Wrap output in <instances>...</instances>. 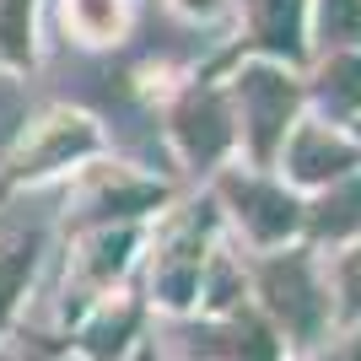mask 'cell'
<instances>
[{
    "instance_id": "obj_7",
    "label": "cell",
    "mask_w": 361,
    "mask_h": 361,
    "mask_svg": "<svg viewBox=\"0 0 361 361\" xmlns=\"http://www.w3.org/2000/svg\"><path fill=\"white\" fill-rule=\"evenodd\" d=\"M350 226H361V178H350L345 189L334 200H324V211H318V232H350Z\"/></svg>"
},
{
    "instance_id": "obj_1",
    "label": "cell",
    "mask_w": 361,
    "mask_h": 361,
    "mask_svg": "<svg viewBox=\"0 0 361 361\" xmlns=\"http://www.w3.org/2000/svg\"><path fill=\"white\" fill-rule=\"evenodd\" d=\"M243 103H248L254 151H259V157H270L275 140L286 135V119H291V87H286V75L248 71V75H243Z\"/></svg>"
},
{
    "instance_id": "obj_11",
    "label": "cell",
    "mask_w": 361,
    "mask_h": 361,
    "mask_svg": "<svg viewBox=\"0 0 361 361\" xmlns=\"http://www.w3.org/2000/svg\"><path fill=\"white\" fill-rule=\"evenodd\" d=\"M324 103H334V108H356L361 103V54L356 60H340L329 75H324Z\"/></svg>"
},
{
    "instance_id": "obj_12",
    "label": "cell",
    "mask_w": 361,
    "mask_h": 361,
    "mask_svg": "<svg viewBox=\"0 0 361 361\" xmlns=\"http://www.w3.org/2000/svg\"><path fill=\"white\" fill-rule=\"evenodd\" d=\"M345 307H361V248L345 259Z\"/></svg>"
},
{
    "instance_id": "obj_10",
    "label": "cell",
    "mask_w": 361,
    "mask_h": 361,
    "mask_svg": "<svg viewBox=\"0 0 361 361\" xmlns=\"http://www.w3.org/2000/svg\"><path fill=\"white\" fill-rule=\"evenodd\" d=\"M27 11H32V0H0V49L11 60L27 54Z\"/></svg>"
},
{
    "instance_id": "obj_6",
    "label": "cell",
    "mask_w": 361,
    "mask_h": 361,
    "mask_svg": "<svg viewBox=\"0 0 361 361\" xmlns=\"http://www.w3.org/2000/svg\"><path fill=\"white\" fill-rule=\"evenodd\" d=\"M178 130H183V140H189V151H195L200 162H205V157H216V151H221V140H226V130H221V114H216V103L211 97H200V103H189L178 114Z\"/></svg>"
},
{
    "instance_id": "obj_4",
    "label": "cell",
    "mask_w": 361,
    "mask_h": 361,
    "mask_svg": "<svg viewBox=\"0 0 361 361\" xmlns=\"http://www.w3.org/2000/svg\"><path fill=\"white\" fill-rule=\"evenodd\" d=\"M232 200L243 205V216H248V226L259 238H281L297 221V205L286 195H275V189H259V183H232Z\"/></svg>"
},
{
    "instance_id": "obj_8",
    "label": "cell",
    "mask_w": 361,
    "mask_h": 361,
    "mask_svg": "<svg viewBox=\"0 0 361 361\" xmlns=\"http://www.w3.org/2000/svg\"><path fill=\"white\" fill-rule=\"evenodd\" d=\"M71 22L87 38H114L119 27V0H71Z\"/></svg>"
},
{
    "instance_id": "obj_9",
    "label": "cell",
    "mask_w": 361,
    "mask_h": 361,
    "mask_svg": "<svg viewBox=\"0 0 361 361\" xmlns=\"http://www.w3.org/2000/svg\"><path fill=\"white\" fill-rule=\"evenodd\" d=\"M324 38L361 44V0H324Z\"/></svg>"
},
{
    "instance_id": "obj_3",
    "label": "cell",
    "mask_w": 361,
    "mask_h": 361,
    "mask_svg": "<svg viewBox=\"0 0 361 361\" xmlns=\"http://www.w3.org/2000/svg\"><path fill=\"white\" fill-rule=\"evenodd\" d=\"M254 32L264 49L297 60L302 54V0H254Z\"/></svg>"
},
{
    "instance_id": "obj_5",
    "label": "cell",
    "mask_w": 361,
    "mask_h": 361,
    "mask_svg": "<svg viewBox=\"0 0 361 361\" xmlns=\"http://www.w3.org/2000/svg\"><path fill=\"white\" fill-rule=\"evenodd\" d=\"M291 167H297L302 178H334V173L350 167V151L340 140H329L324 130H302L297 151H291Z\"/></svg>"
},
{
    "instance_id": "obj_2",
    "label": "cell",
    "mask_w": 361,
    "mask_h": 361,
    "mask_svg": "<svg viewBox=\"0 0 361 361\" xmlns=\"http://www.w3.org/2000/svg\"><path fill=\"white\" fill-rule=\"evenodd\" d=\"M264 291H270V302L281 307V313L297 324L302 334L318 324V291L313 281H307V270H302V259H286V264H270V275H264Z\"/></svg>"
}]
</instances>
